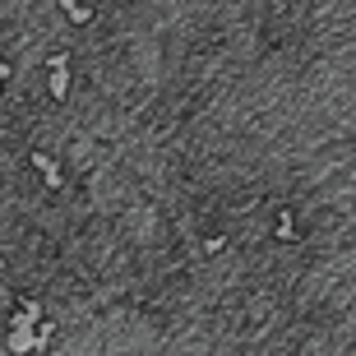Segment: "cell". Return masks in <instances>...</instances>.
<instances>
[{
    "instance_id": "1",
    "label": "cell",
    "mask_w": 356,
    "mask_h": 356,
    "mask_svg": "<svg viewBox=\"0 0 356 356\" xmlns=\"http://www.w3.org/2000/svg\"><path fill=\"white\" fill-rule=\"evenodd\" d=\"M5 79H10V65H5V60H0V88H5Z\"/></svg>"
}]
</instances>
